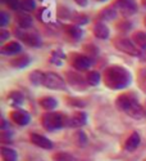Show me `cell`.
<instances>
[{
	"label": "cell",
	"instance_id": "6da1fadb",
	"mask_svg": "<svg viewBox=\"0 0 146 161\" xmlns=\"http://www.w3.org/2000/svg\"><path fill=\"white\" fill-rule=\"evenodd\" d=\"M103 81L109 89L119 90V89H126L132 83V76L131 72L124 69L122 66H109L105 69L103 74Z\"/></svg>",
	"mask_w": 146,
	"mask_h": 161
},
{
	"label": "cell",
	"instance_id": "7a4b0ae2",
	"mask_svg": "<svg viewBox=\"0 0 146 161\" xmlns=\"http://www.w3.org/2000/svg\"><path fill=\"white\" fill-rule=\"evenodd\" d=\"M115 107L124 114H127L129 117L140 120L145 115V108L140 104L135 94L131 93H124V94L118 96L115 99Z\"/></svg>",
	"mask_w": 146,
	"mask_h": 161
},
{
	"label": "cell",
	"instance_id": "3957f363",
	"mask_svg": "<svg viewBox=\"0 0 146 161\" xmlns=\"http://www.w3.org/2000/svg\"><path fill=\"white\" fill-rule=\"evenodd\" d=\"M69 117L63 112H45L41 116V125L48 131H55L59 129L68 128Z\"/></svg>",
	"mask_w": 146,
	"mask_h": 161
},
{
	"label": "cell",
	"instance_id": "277c9868",
	"mask_svg": "<svg viewBox=\"0 0 146 161\" xmlns=\"http://www.w3.org/2000/svg\"><path fill=\"white\" fill-rule=\"evenodd\" d=\"M113 44L114 47L122 53H126L128 56H132V57H137L140 56V49L138 47L132 42L131 39L126 37V36H117L113 39Z\"/></svg>",
	"mask_w": 146,
	"mask_h": 161
},
{
	"label": "cell",
	"instance_id": "5b68a950",
	"mask_svg": "<svg viewBox=\"0 0 146 161\" xmlns=\"http://www.w3.org/2000/svg\"><path fill=\"white\" fill-rule=\"evenodd\" d=\"M13 34H14L23 44L28 45L31 48H40L43 45L41 37H40L38 34H36V32H28V31L21 30L19 27H14L13 29Z\"/></svg>",
	"mask_w": 146,
	"mask_h": 161
},
{
	"label": "cell",
	"instance_id": "8992f818",
	"mask_svg": "<svg viewBox=\"0 0 146 161\" xmlns=\"http://www.w3.org/2000/svg\"><path fill=\"white\" fill-rule=\"evenodd\" d=\"M113 7L117 9L119 14H122L126 18L135 16L138 10V5L136 3V0H115L113 3Z\"/></svg>",
	"mask_w": 146,
	"mask_h": 161
},
{
	"label": "cell",
	"instance_id": "52a82bcc",
	"mask_svg": "<svg viewBox=\"0 0 146 161\" xmlns=\"http://www.w3.org/2000/svg\"><path fill=\"white\" fill-rule=\"evenodd\" d=\"M43 85L46 86L48 89H53V90H65L67 89L65 80L57 72H51V71L45 72Z\"/></svg>",
	"mask_w": 146,
	"mask_h": 161
},
{
	"label": "cell",
	"instance_id": "ba28073f",
	"mask_svg": "<svg viewBox=\"0 0 146 161\" xmlns=\"http://www.w3.org/2000/svg\"><path fill=\"white\" fill-rule=\"evenodd\" d=\"M71 66L76 71L83 72L90 70V67L92 66V58H90L86 54H79V53H73L71 57Z\"/></svg>",
	"mask_w": 146,
	"mask_h": 161
},
{
	"label": "cell",
	"instance_id": "9c48e42d",
	"mask_svg": "<svg viewBox=\"0 0 146 161\" xmlns=\"http://www.w3.org/2000/svg\"><path fill=\"white\" fill-rule=\"evenodd\" d=\"M65 77H67L68 84L72 85L73 88H76L77 90H85L88 85L87 81H86V77H83L82 75H79L77 72L67 71L65 72Z\"/></svg>",
	"mask_w": 146,
	"mask_h": 161
},
{
	"label": "cell",
	"instance_id": "30bf717a",
	"mask_svg": "<svg viewBox=\"0 0 146 161\" xmlns=\"http://www.w3.org/2000/svg\"><path fill=\"white\" fill-rule=\"evenodd\" d=\"M9 117L10 120L14 124L19 125V126H26V125H28L30 121H31V116L27 111H24V110H21V108H17L14 111H12L9 114Z\"/></svg>",
	"mask_w": 146,
	"mask_h": 161
},
{
	"label": "cell",
	"instance_id": "8fae6325",
	"mask_svg": "<svg viewBox=\"0 0 146 161\" xmlns=\"http://www.w3.org/2000/svg\"><path fill=\"white\" fill-rule=\"evenodd\" d=\"M62 29L64 31V34L67 35L72 42H78V40L82 39V35H83V31L81 27H78V26L71 23V25H63Z\"/></svg>",
	"mask_w": 146,
	"mask_h": 161
},
{
	"label": "cell",
	"instance_id": "7c38bea8",
	"mask_svg": "<svg viewBox=\"0 0 146 161\" xmlns=\"http://www.w3.org/2000/svg\"><path fill=\"white\" fill-rule=\"evenodd\" d=\"M92 34H94L95 37H98L100 40H107L110 36V30L108 26L105 25V22L98 21L92 26Z\"/></svg>",
	"mask_w": 146,
	"mask_h": 161
},
{
	"label": "cell",
	"instance_id": "4fadbf2b",
	"mask_svg": "<svg viewBox=\"0 0 146 161\" xmlns=\"http://www.w3.org/2000/svg\"><path fill=\"white\" fill-rule=\"evenodd\" d=\"M30 141L35 146L40 147V148H44V150H51L53 147H54V143H53L49 138L41 136V134H37V133H32L31 134V136H30Z\"/></svg>",
	"mask_w": 146,
	"mask_h": 161
},
{
	"label": "cell",
	"instance_id": "5bb4252c",
	"mask_svg": "<svg viewBox=\"0 0 146 161\" xmlns=\"http://www.w3.org/2000/svg\"><path fill=\"white\" fill-rule=\"evenodd\" d=\"M16 25L17 27H19L21 30L27 31L28 29L32 27V17L31 14H28L27 12H21L16 14Z\"/></svg>",
	"mask_w": 146,
	"mask_h": 161
},
{
	"label": "cell",
	"instance_id": "9a60e30c",
	"mask_svg": "<svg viewBox=\"0 0 146 161\" xmlns=\"http://www.w3.org/2000/svg\"><path fill=\"white\" fill-rule=\"evenodd\" d=\"M87 123V115L83 111H76L69 117L68 128H81Z\"/></svg>",
	"mask_w": 146,
	"mask_h": 161
},
{
	"label": "cell",
	"instance_id": "2e32d148",
	"mask_svg": "<svg viewBox=\"0 0 146 161\" xmlns=\"http://www.w3.org/2000/svg\"><path fill=\"white\" fill-rule=\"evenodd\" d=\"M22 52V45L21 43L13 40V42H9L7 44H4L0 49V54L3 56H14V54H19Z\"/></svg>",
	"mask_w": 146,
	"mask_h": 161
},
{
	"label": "cell",
	"instance_id": "e0dca14e",
	"mask_svg": "<svg viewBox=\"0 0 146 161\" xmlns=\"http://www.w3.org/2000/svg\"><path fill=\"white\" fill-rule=\"evenodd\" d=\"M141 142V137L137 131H133L131 136L127 138V141L124 142V150L128 152H133L135 150H137V147L140 146Z\"/></svg>",
	"mask_w": 146,
	"mask_h": 161
},
{
	"label": "cell",
	"instance_id": "ac0fdd59",
	"mask_svg": "<svg viewBox=\"0 0 146 161\" xmlns=\"http://www.w3.org/2000/svg\"><path fill=\"white\" fill-rule=\"evenodd\" d=\"M31 63V57L28 54H21V56H17L13 59H10L9 64L14 69H26L28 64Z\"/></svg>",
	"mask_w": 146,
	"mask_h": 161
},
{
	"label": "cell",
	"instance_id": "d6986e66",
	"mask_svg": "<svg viewBox=\"0 0 146 161\" xmlns=\"http://www.w3.org/2000/svg\"><path fill=\"white\" fill-rule=\"evenodd\" d=\"M117 16H118L117 9L113 5H110V7H107V8H104L103 10H100L99 19L103 21V22L104 21H114L117 18Z\"/></svg>",
	"mask_w": 146,
	"mask_h": 161
},
{
	"label": "cell",
	"instance_id": "ffe728a7",
	"mask_svg": "<svg viewBox=\"0 0 146 161\" xmlns=\"http://www.w3.org/2000/svg\"><path fill=\"white\" fill-rule=\"evenodd\" d=\"M38 104L41 106V108L46 110L48 112H51L53 110H55V107H58V101L54 97L46 96V97H43L38 101Z\"/></svg>",
	"mask_w": 146,
	"mask_h": 161
},
{
	"label": "cell",
	"instance_id": "44dd1931",
	"mask_svg": "<svg viewBox=\"0 0 146 161\" xmlns=\"http://www.w3.org/2000/svg\"><path fill=\"white\" fill-rule=\"evenodd\" d=\"M0 153H2V157L4 161H17V158H18L17 151L10 148V147H2Z\"/></svg>",
	"mask_w": 146,
	"mask_h": 161
},
{
	"label": "cell",
	"instance_id": "7402d4cb",
	"mask_svg": "<svg viewBox=\"0 0 146 161\" xmlns=\"http://www.w3.org/2000/svg\"><path fill=\"white\" fill-rule=\"evenodd\" d=\"M86 81H87V84L90 85V86H96V85H99L100 84V81H101V75L98 72V71H88L87 74H86Z\"/></svg>",
	"mask_w": 146,
	"mask_h": 161
},
{
	"label": "cell",
	"instance_id": "603a6c76",
	"mask_svg": "<svg viewBox=\"0 0 146 161\" xmlns=\"http://www.w3.org/2000/svg\"><path fill=\"white\" fill-rule=\"evenodd\" d=\"M9 102L12 103V106L18 107L24 102V96L19 90H13L9 93Z\"/></svg>",
	"mask_w": 146,
	"mask_h": 161
},
{
	"label": "cell",
	"instance_id": "cb8c5ba5",
	"mask_svg": "<svg viewBox=\"0 0 146 161\" xmlns=\"http://www.w3.org/2000/svg\"><path fill=\"white\" fill-rule=\"evenodd\" d=\"M36 17L38 18V21H41L44 23H48L51 21V10L46 7H43L40 8L37 12H36Z\"/></svg>",
	"mask_w": 146,
	"mask_h": 161
},
{
	"label": "cell",
	"instance_id": "d4e9b609",
	"mask_svg": "<svg viewBox=\"0 0 146 161\" xmlns=\"http://www.w3.org/2000/svg\"><path fill=\"white\" fill-rule=\"evenodd\" d=\"M71 21H72L73 25L78 26V27H82V26L88 23L90 19H88V17L86 14H82V13H73Z\"/></svg>",
	"mask_w": 146,
	"mask_h": 161
},
{
	"label": "cell",
	"instance_id": "484cf974",
	"mask_svg": "<svg viewBox=\"0 0 146 161\" xmlns=\"http://www.w3.org/2000/svg\"><path fill=\"white\" fill-rule=\"evenodd\" d=\"M44 76H45V72L40 71V70H35L30 74V81L33 84V85H43L44 83Z\"/></svg>",
	"mask_w": 146,
	"mask_h": 161
},
{
	"label": "cell",
	"instance_id": "4316f807",
	"mask_svg": "<svg viewBox=\"0 0 146 161\" xmlns=\"http://www.w3.org/2000/svg\"><path fill=\"white\" fill-rule=\"evenodd\" d=\"M132 42H133L138 47V49L142 48V47H145L146 45V32H143V31H136L133 35H132Z\"/></svg>",
	"mask_w": 146,
	"mask_h": 161
},
{
	"label": "cell",
	"instance_id": "83f0119b",
	"mask_svg": "<svg viewBox=\"0 0 146 161\" xmlns=\"http://www.w3.org/2000/svg\"><path fill=\"white\" fill-rule=\"evenodd\" d=\"M19 8L23 12H32L36 9V2L35 0H21L19 2Z\"/></svg>",
	"mask_w": 146,
	"mask_h": 161
},
{
	"label": "cell",
	"instance_id": "f1b7e54d",
	"mask_svg": "<svg viewBox=\"0 0 146 161\" xmlns=\"http://www.w3.org/2000/svg\"><path fill=\"white\" fill-rule=\"evenodd\" d=\"M65 58V54L60 50V49H57L51 53V57H50V62L54 63V64H60L62 61Z\"/></svg>",
	"mask_w": 146,
	"mask_h": 161
},
{
	"label": "cell",
	"instance_id": "f546056e",
	"mask_svg": "<svg viewBox=\"0 0 146 161\" xmlns=\"http://www.w3.org/2000/svg\"><path fill=\"white\" fill-rule=\"evenodd\" d=\"M53 161H76L74 156L68 152H57L53 156Z\"/></svg>",
	"mask_w": 146,
	"mask_h": 161
},
{
	"label": "cell",
	"instance_id": "4dcf8cb0",
	"mask_svg": "<svg viewBox=\"0 0 146 161\" xmlns=\"http://www.w3.org/2000/svg\"><path fill=\"white\" fill-rule=\"evenodd\" d=\"M83 53H85L86 56H88L90 58L96 57L99 54V48L95 44H86L83 47Z\"/></svg>",
	"mask_w": 146,
	"mask_h": 161
},
{
	"label": "cell",
	"instance_id": "1f68e13d",
	"mask_svg": "<svg viewBox=\"0 0 146 161\" xmlns=\"http://www.w3.org/2000/svg\"><path fill=\"white\" fill-rule=\"evenodd\" d=\"M131 29H132V22H129V21L123 19V21L117 23V30L122 34H127L128 31H131Z\"/></svg>",
	"mask_w": 146,
	"mask_h": 161
},
{
	"label": "cell",
	"instance_id": "d6a6232c",
	"mask_svg": "<svg viewBox=\"0 0 146 161\" xmlns=\"http://www.w3.org/2000/svg\"><path fill=\"white\" fill-rule=\"evenodd\" d=\"M19 2L21 0H2V3L5 4L12 10H18L19 9Z\"/></svg>",
	"mask_w": 146,
	"mask_h": 161
},
{
	"label": "cell",
	"instance_id": "836d02e7",
	"mask_svg": "<svg viewBox=\"0 0 146 161\" xmlns=\"http://www.w3.org/2000/svg\"><path fill=\"white\" fill-rule=\"evenodd\" d=\"M59 17L60 18H63V19H71L72 18V14H73V12H71L69 9H67V8H64V7H62V8H59Z\"/></svg>",
	"mask_w": 146,
	"mask_h": 161
},
{
	"label": "cell",
	"instance_id": "e575fe53",
	"mask_svg": "<svg viewBox=\"0 0 146 161\" xmlns=\"http://www.w3.org/2000/svg\"><path fill=\"white\" fill-rule=\"evenodd\" d=\"M76 141H77V143L78 144H86V142H87V136H86V133L85 131H82V130H78L77 133H76Z\"/></svg>",
	"mask_w": 146,
	"mask_h": 161
},
{
	"label": "cell",
	"instance_id": "d590c367",
	"mask_svg": "<svg viewBox=\"0 0 146 161\" xmlns=\"http://www.w3.org/2000/svg\"><path fill=\"white\" fill-rule=\"evenodd\" d=\"M67 103L71 104L72 107H83L85 106V102L81 101V99H74V98H67Z\"/></svg>",
	"mask_w": 146,
	"mask_h": 161
},
{
	"label": "cell",
	"instance_id": "8d00e7d4",
	"mask_svg": "<svg viewBox=\"0 0 146 161\" xmlns=\"http://www.w3.org/2000/svg\"><path fill=\"white\" fill-rule=\"evenodd\" d=\"M8 22H9V16L5 12H0V26L4 29L5 26L8 25Z\"/></svg>",
	"mask_w": 146,
	"mask_h": 161
},
{
	"label": "cell",
	"instance_id": "74e56055",
	"mask_svg": "<svg viewBox=\"0 0 146 161\" xmlns=\"http://www.w3.org/2000/svg\"><path fill=\"white\" fill-rule=\"evenodd\" d=\"M9 36H10V31H8V30H5V29L0 30V40H2V42H5V40H7Z\"/></svg>",
	"mask_w": 146,
	"mask_h": 161
},
{
	"label": "cell",
	"instance_id": "f35d334b",
	"mask_svg": "<svg viewBox=\"0 0 146 161\" xmlns=\"http://www.w3.org/2000/svg\"><path fill=\"white\" fill-rule=\"evenodd\" d=\"M138 58L142 62H146V45L142 47V48H140V56H138Z\"/></svg>",
	"mask_w": 146,
	"mask_h": 161
},
{
	"label": "cell",
	"instance_id": "ab89813d",
	"mask_svg": "<svg viewBox=\"0 0 146 161\" xmlns=\"http://www.w3.org/2000/svg\"><path fill=\"white\" fill-rule=\"evenodd\" d=\"M74 3H77L78 5H81V7H86L87 5V0H73Z\"/></svg>",
	"mask_w": 146,
	"mask_h": 161
},
{
	"label": "cell",
	"instance_id": "60d3db41",
	"mask_svg": "<svg viewBox=\"0 0 146 161\" xmlns=\"http://www.w3.org/2000/svg\"><path fill=\"white\" fill-rule=\"evenodd\" d=\"M142 5L146 8V0H142Z\"/></svg>",
	"mask_w": 146,
	"mask_h": 161
},
{
	"label": "cell",
	"instance_id": "b9f144b4",
	"mask_svg": "<svg viewBox=\"0 0 146 161\" xmlns=\"http://www.w3.org/2000/svg\"><path fill=\"white\" fill-rule=\"evenodd\" d=\"M96 2H107V0H96Z\"/></svg>",
	"mask_w": 146,
	"mask_h": 161
},
{
	"label": "cell",
	"instance_id": "7bdbcfd3",
	"mask_svg": "<svg viewBox=\"0 0 146 161\" xmlns=\"http://www.w3.org/2000/svg\"><path fill=\"white\" fill-rule=\"evenodd\" d=\"M145 25H146V18H145Z\"/></svg>",
	"mask_w": 146,
	"mask_h": 161
},
{
	"label": "cell",
	"instance_id": "ee69618b",
	"mask_svg": "<svg viewBox=\"0 0 146 161\" xmlns=\"http://www.w3.org/2000/svg\"><path fill=\"white\" fill-rule=\"evenodd\" d=\"M145 161H146V160H145Z\"/></svg>",
	"mask_w": 146,
	"mask_h": 161
}]
</instances>
